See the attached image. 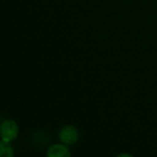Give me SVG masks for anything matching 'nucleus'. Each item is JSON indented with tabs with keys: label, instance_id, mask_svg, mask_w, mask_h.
I'll return each mask as SVG.
<instances>
[{
	"label": "nucleus",
	"instance_id": "obj_1",
	"mask_svg": "<svg viewBox=\"0 0 157 157\" xmlns=\"http://www.w3.org/2000/svg\"><path fill=\"white\" fill-rule=\"evenodd\" d=\"M58 140L59 142L66 144V145H73L80 140V131L73 125H65L58 131Z\"/></svg>",
	"mask_w": 157,
	"mask_h": 157
},
{
	"label": "nucleus",
	"instance_id": "obj_2",
	"mask_svg": "<svg viewBox=\"0 0 157 157\" xmlns=\"http://www.w3.org/2000/svg\"><path fill=\"white\" fill-rule=\"evenodd\" d=\"M18 133H20V127L14 120L8 118L1 123V126H0L1 139L12 142L18 137Z\"/></svg>",
	"mask_w": 157,
	"mask_h": 157
},
{
	"label": "nucleus",
	"instance_id": "obj_3",
	"mask_svg": "<svg viewBox=\"0 0 157 157\" xmlns=\"http://www.w3.org/2000/svg\"><path fill=\"white\" fill-rule=\"evenodd\" d=\"M46 156L48 157H70L71 156V152H70L68 145L63 143H55L51 145L48 148L46 152Z\"/></svg>",
	"mask_w": 157,
	"mask_h": 157
},
{
	"label": "nucleus",
	"instance_id": "obj_4",
	"mask_svg": "<svg viewBox=\"0 0 157 157\" xmlns=\"http://www.w3.org/2000/svg\"><path fill=\"white\" fill-rule=\"evenodd\" d=\"M0 156L1 157H13L14 151L12 147V144L10 141L6 140H0Z\"/></svg>",
	"mask_w": 157,
	"mask_h": 157
}]
</instances>
